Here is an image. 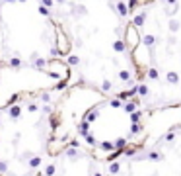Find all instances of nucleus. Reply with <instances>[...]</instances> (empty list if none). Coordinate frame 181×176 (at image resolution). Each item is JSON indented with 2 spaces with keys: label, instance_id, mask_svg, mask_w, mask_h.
Instances as JSON below:
<instances>
[{
  "label": "nucleus",
  "instance_id": "nucleus-1",
  "mask_svg": "<svg viewBox=\"0 0 181 176\" xmlns=\"http://www.w3.org/2000/svg\"><path fill=\"white\" fill-rule=\"evenodd\" d=\"M82 139L93 149L117 151L127 147L134 137L136 129L140 131V114L134 112L133 104L121 100L93 104L82 116L78 125Z\"/></svg>",
  "mask_w": 181,
  "mask_h": 176
}]
</instances>
